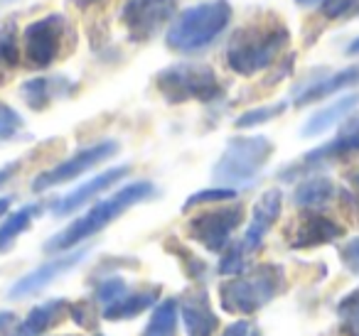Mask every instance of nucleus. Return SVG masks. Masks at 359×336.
<instances>
[{
    "label": "nucleus",
    "instance_id": "f257e3e1",
    "mask_svg": "<svg viewBox=\"0 0 359 336\" xmlns=\"http://www.w3.org/2000/svg\"><path fill=\"white\" fill-rule=\"evenodd\" d=\"M290 45V30L280 18L264 15L241 25L224 50V62L234 74L256 76L271 69Z\"/></svg>",
    "mask_w": 359,
    "mask_h": 336
},
{
    "label": "nucleus",
    "instance_id": "f03ea898",
    "mask_svg": "<svg viewBox=\"0 0 359 336\" xmlns=\"http://www.w3.org/2000/svg\"><path fill=\"white\" fill-rule=\"evenodd\" d=\"M155 194H158V189H155V184L148 182V179L130 182V184H126V187L116 189L111 197L96 202L89 211L81 214L79 218H74V221H72L67 228H62L60 233H55V236L45 243V253H69V251H74L76 246H81V243L89 241L91 236L101 233L106 226H111V223H114L118 216H123L130 206L148 202V199H153Z\"/></svg>",
    "mask_w": 359,
    "mask_h": 336
},
{
    "label": "nucleus",
    "instance_id": "7ed1b4c3",
    "mask_svg": "<svg viewBox=\"0 0 359 336\" xmlns=\"http://www.w3.org/2000/svg\"><path fill=\"white\" fill-rule=\"evenodd\" d=\"M234 8L229 0H207L177 13L165 32V47L177 55H200L210 50L231 25Z\"/></svg>",
    "mask_w": 359,
    "mask_h": 336
},
{
    "label": "nucleus",
    "instance_id": "20e7f679",
    "mask_svg": "<svg viewBox=\"0 0 359 336\" xmlns=\"http://www.w3.org/2000/svg\"><path fill=\"white\" fill-rule=\"evenodd\" d=\"M288 282L285 270L276 262H261L246 275H236L219 285V302L222 309L229 314L251 316L264 309L271 300L283 295Z\"/></svg>",
    "mask_w": 359,
    "mask_h": 336
},
{
    "label": "nucleus",
    "instance_id": "39448f33",
    "mask_svg": "<svg viewBox=\"0 0 359 336\" xmlns=\"http://www.w3.org/2000/svg\"><path fill=\"white\" fill-rule=\"evenodd\" d=\"M273 150L266 135H234L212 167V177L219 187H249L273 158Z\"/></svg>",
    "mask_w": 359,
    "mask_h": 336
},
{
    "label": "nucleus",
    "instance_id": "423d86ee",
    "mask_svg": "<svg viewBox=\"0 0 359 336\" xmlns=\"http://www.w3.org/2000/svg\"><path fill=\"white\" fill-rule=\"evenodd\" d=\"M155 89L170 106L200 101V104H215L224 96L217 71L210 64L197 62H177L155 74Z\"/></svg>",
    "mask_w": 359,
    "mask_h": 336
},
{
    "label": "nucleus",
    "instance_id": "0eeeda50",
    "mask_svg": "<svg viewBox=\"0 0 359 336\" xmlns=\"http://www.w3.org/2000/svg\"><path fill=\"white\" fill-rule=\"evenodd\" d=\"M67 40L72 37V25L62 13H50L32 20L20 32L22 62L30 69H50L60 57H65Z\"/></svg>",
    "mask_w": 359,
    "mask_h": 336
},
{
    "label": "nucleus",
    "instance_id": "6e6552de",
    "mask_svg": "<svg viewBox=\"0 0 359 336\" xmlns=\"http://www.w3.org/2000/svg\"><path fill=\"white\" fill-rule=\"evenodd\" d=\"M177 13V0H126L121 8V25L135 45L155 40Z\"/></svg>",
    "mask_w": 359,
    "mask_h": 336
},
{
    "label": "nucleus",
    "instance_id": "1a4fd4ad",
    "mask_svg": "<svg viewBox=\"0 0 359 336\" xmlns=\"http://www.w3.org/2000/svg\"><path fill=\"white\" fill-rule=\"evenodd\" d=\"M244 221L241 204H222L217 209H207L187 221V236L205 246L210 253H224L231 246V236Z\"/></svg>",
    "mask_w": 359,
    "mask_h": 336
},
{
    "label": "nucleus",
    "instance_id": "9d476101",
    "mask_svg": "<svg viewBox=\"0 0 359 336\" xmlns=\"http://www.w3.org/2000/svg\"><path fill=\"white\" fill-rule=\"evenodd\" d=\"M118 150H121V145L116 143V140H99V143H94V145H86V148L76 150L72 158L62 160L60 164H55V167L37 174V177L32 179V192L40 194L52 187H60V184L72 182V179L89 172V169L99 167V164L106 162V160L116 158Z\"/></svg>",
    "mask_w": 359,
    "mask_h": 336
},
{
    "label": "nucleus",
    "instance_id": "9b49d317",
    "mask_svg": "<svg viewBox=\"0 0 359 336\" xmlns=\"http://www.w3.org/2000/svg\"><path fill=\"white\" fill-rule=\"evenodd\" d=\"M357 153H359V113L349 115L332 140H327V143H323L320 148L305 153L303 158H300V162L285 167L283 172H280V179L293 182L298 174H308V172H313V169L323 167V164L349 158V155H357Z\"/></svg>",
    "mask_w": 359,
    "mask_h": 336
},
{
    "label": "nucleus",
    "instance_id": "f8f14e48",
    "mask_svg": "<svg viewBox=\"0 0 359 336\" xmlns=\"http://www.w3.org/2000/svg\"><path fill=\"white\" fill-rule=\"evenodd\" d=\"M344 236V228L337 221L320 211H303L285 226V241L293 251H308L325 243H332Z\"/></svg>",
    "mask_w": 359,
    "mask_h": 336
},
{
    "label": "nucleus",
    "instance_id": "ddd939ff",
    "mask_svg": "<svg viewBox=\"0 0 359 336\" xmlns=\"http://www.w3.org/2000/svg\"><path fill=\"white\" fill-rule=\"evenodd\" d=\"M86 255H89L86 248H74V251H69V253H60L57 258L42 262V265H37L35 270H30L27 275H22L20 280L11 287L8 295H11L13 300H22V297L35 295V292L45 290L47 285H52L60 275H65V272H69L72 267L79 265Z\"/></svg>",
    "mask_w": 359,
    "mask_h": 336
},
{
    "label": "nucleus",
    "instance_id": "4468645a",
    "mask_svg": "<svg viewBox=\"0 0 359 336\" xmlns=\"http://www.w3.org/2000/svg\"><path fill=\"white\" fill-rule=\"evenodd\" d=\"M130 174V164H118V167H109L101 174L91 177L89 182H81L76 189H72L69 194L60 197L55 204H52V214L55 216H69V214L79 211L84 204H89L94 197H99L101 192L111 189L114 184H118L121 179H126Z\"/></svg>",
    "mask_w": 359,
    "mask_h": 336
},
{
    "label": "nucleus",
    "instance_id": "2eb2a0df",
    "mask_svg": "<svg viewBox=\"0 0 359 336\" xmlns=\"http://www.w3.org/2000/svg\"><path fill=\"white\" fill-rule=\"evenodd\" d=\"M177 309L187 336H215L219 329V319L212 309L210 295L200 287L182 292V297L177 300Z\"/></svg>",
    "mask_w": 359,
    "mask_h": 336
},
{
    "label": "nucleus",
    "instance_id": "dca6fc26",
    "mask_svg": "<svg viewBox=\"0 0 359 336\" xmlns=\"http://www.w3.org/2000/svg\"><path fill=\"white\" fill-rule=\"evenodd\" d=\"M79 91V84L69 76H35V79L22 81L20 99L30 111H47L55 101H65Z\"/></svg>",
    "mask_w": 359,
    "mask_h": 336
},
{
    "label": "nucleus",
    "instance_id": "f3484780",
    "mask_svg": "<svg viewBox=\"0 0 359 336\" xmlns=\"http://www.w3.org/2000/svg\"><path fill=\"white\" fill-rule=\"evenodd\" d=\"M280 209H283V192H280V189H266L259 197V202L254 204L251 221H249V226H246L244 238H241V246L246 248V253L256 251V248L264 243L266 233L278 221Z\"/></svg>",
    "mask_w": 359,
    "mask_h": 336
},
{
    "label": "nucleus",
    "instance_id": "a211bd4d",
    "mask_svg": "<svg viewBox=\"0 0 359 336\" xmlns=\"http://www.w3.org/2000/svg\"><path fill=\"white\" fill-rule=\"evenodd\" d=\"M359 86V64H352L347 69H339L330 76H323L318 81H310V84H303L298 91H295V99L293 104L298 108L310 104H318V101H325L327 96H334L337 91L344 89H354Z\"/></svg>",
    "mask_w": 359,
    "mask_h": 336
},
{
    "label": "nucleus",
    "instance_id": "6ab92c4d",
    "mask_svg": "<svg viewBox=\"0 0 359 336\" xmlns=\"http://www.w3.org/2000/svg\"><path fill=\"white\" fill-rule=\"evenodd\" d=\"M357 108H359V91H357V94L339 96V99L332 101L330 106L315 111V113L303 123V128H300V135H303V138H318V135L332 130L334 125H339L342 120H347Z\"/></svg>",
    "mask_w": 359,
    "mask_h": 336
},
{
    "label": "nucleus",
    "instance_id": "aec40b11",
    "mask_svg": "<svg viewBox=\"0 0 359 336\" xmlns=\"http://www.w3.org/2000/svg\"><path fill=\"white\" fill-rule=\"evenodd\" d=\"M65 316H69V302L47 300L27 312L25 319L18 324V329L13 336H42L50 329H55L57 324H62Z\"/></svg>",
    "mask_w": 359,
    "mask_h": 336
},
{
    "label": "nucleus",
    "instance_id": "412c9836",
    "mask_svg": "<svg viewBox=\"0 0 359 336\" xmlns=\"http://www.w3.org/2000/svg\"><path fill=\"white\" fill-rule=\"evenodd\" d=\"M337 184L330 177H308L295 187L293 192V204L300 206L303 211H320L327 204H332L337 199Z\"/></svg>",
    "mask_w": 359,
    "mask_h": 336
},
{
    "label": "nucleus",
    "instance_id": "4be33fe9",
    "mask_svg": "<svg viewBox=\"0 0 359 336\" xmlns=\"http://www.w3.org/2000/svg\"><path fill=\"white\" fill-rule=\"evenodd\" d=\"M158 300H160V287L158 285L143 287V290H138V292H126L118 302L104 307L101 316H104V319H109V321L133 319V316H138L140 312L150 309V307H153Z\"/></svg>",
    "mask_w": 359,
    "mask_h": 336
},
{
    "label": "nucleus",
    "instance_id": "5701e85b",
    "mask_svg": "<svg viewBox=\"0 0 359 336\" xmlns=\"http://www.w3.org/2000/svg\"><path fill=\"white\" fill-rule=\"evenodd\" d=\"M37 214H40V206H37V204H27V206L18 209L11 216L3 218V223H0V253L11 251L13 243L18 241V236L25 233L27 228L32 226V218H35Z\"/></svg>",
    "mask_w": 359,
    "mask_h": 336
},
{
    "label": "nucleus",
    "instance_id": "b1692460",
    "mask_svg": "<svg viewBox=\"0 0 359 336\" xmlns=\"http://www.w3.org/2000/svg\"><path fill=\"white\" fill-rule=\"evenodd\" d=\"M177 319H180L177 300H163L153 309L148 326H145L140 336H175L177 334Z\"/></svg>",
    "mask_w": 359,
    "mask_h": 336
},
{
    "label": "nucleus",
    "instance_id": "393cba45",
    "mask_svg": "<svg viewBox=\"0 0 359 336\" xmlns=\"http://www.w3.org/2000/svg\"><path fill=\"white\" fill-rule=\"evenodd\" d=\"M20 64V27L15 20L0 22V69H15Z\"/></svg>",
    "mask_w": 359,
    "mask_h": 336
},
{
    "label": "nucleus",
    "instance_id": "a878e982",
    "mask_svg": "<svg viewBox=\"0 0 359 336\" xmlns=\"http://www.w3.org/2000/svg\"><path fill=\"white\" fill-rule=\"evenodd\" d=\"M165 251L172 253V255L177 258V262L182 265V270H185V275L190 277V280L202 282L207 277V262L202 260L200 255H195L190 248H185L182 243L175 241V238H168V241H165Z\"/></svg>",
    "mask_w": 359,
    "mask_h": 336
},
{
    "label": "nucleus",
    "instance_id": "bb28decb",
    "mask_svg": "<svg viewBox=\"0 0 359 336\" xmlns=\"http://www.w3.org/2000/svg\"><path fill=\"white\" fill-rule=\"evenodd\" d=\"M337 336H359V287L337 302Z\"/></svg>",
    "mask_w": 359,
    "mask_h": 336
},
{
    "label": "nucleus",
    "instance_id": "cd10ccee",
    "mask_svg": "<svg viewBox=\"0 0 359 336\" xmlns=\"http://www.w3.org/2000/svg\"><path fill=\"white\" fill-rule=\"evenodd\" d=\"M285 108H288V104H285V101H278V104H271V106H259V108H249L234 120V125L239 130L256 128V125H264V123H269V120L283 115Z\"/></svg>",
    "mask_w": 359,
    "mask_h": 336
},
{
    "label": "nucleus",
    "instance_id": "c85d7f7f",
    "mask_svg": "<svg viewBox=\"0 0 359 336\" xmlns=\"http://www.w3.org/2000/svg\"><path fill=\"white\" fill-rule=\"evenodd\" d=\"M236 199V189L229 187H212V189H200V192L190 194L187 202L182 204V211H192L197 206H210V204H224V202H234Z\"/></svg>",
    "mask_w": 359,
    "mask_h": 336
},
{
    "label": "nucleus",
    "instance_id": "c756f323",
    "mask_svg": "<svg viewBox=\"0 0 359 336\" xmlns=\"http://www.w3.org/2000/svg\"><path fill=\"white\" fill-rule=\"evenodd\" d=\"M126 292H128V285H126L123 277H118V275L106 277V280H101L99 285H96L94 302H96V304L109 307V304H114V302H118L121 297L126 295Z\"/></svg>",
    "mask_w": 359,
    "mask_h": 336
},
{
    "label": "nucleus",
    "instance_id": "7c9ffc66",
    "mask_svg": "<svg viewBox=\"0 0 359 336\" xmlns=\"http://www.w3.org/2000/svg\"><path fill=\"white\" fill-rule=\"evenodd\" d=\"M320 15L327 20H354L359 18V0H323Z\"/></svg>",
    "mask_w": 359,
    "mask_h": 336
},
{
    "label": "nucleus",
    "instance_id": "2f4dec72",
    "mask_svg": "<svg viewBox=\"0 0 359 336\" xmlns=\"http://www.w3.org/2000/svg\"><path fill=\"white\" fill-rule=\"evenodd\" d=\"M25 128V120L18 113L13 106L3 104L0 101V143H8V140H15L18 135Z\"/></svg>",
    "mask_w": 359,
    "mask_h": 336
},
{
    "label": "nucleus",
    "instance_id": "473e14b6",
    "mask_svg": "<svg viewBox=\"0 0 359 336\" xmlns=\"http://www.w3.org/2000/svg\"><path fill=\"white\" fill-rule=\"evenodd\" d=\"M244 258H246V248L241 243H231L219 260V272L222 275H241L246 267Z\"/></svg>",
    "mask_w": 359,
    "mask_h": 336
},
{
    "label": "nucleus",
    "instance_id": "72a5a7b5",
    "mask_svg": "<svg viewBox=\"0 0 359 336\" xmlns=\"http://www.w3.org/2000/svg\"><path fill=\"white\" fill-rule=\"evenodd\" d=\"M69 316L81 326V329H94L96 319H101V314L96 312L94 302H69Z\"/></svg>",
    "mask_w": 359,
    "mask_h": 336
},
{
    "label": "nucleus",
    "instance_id": "f704fd0d",
    "mask_svg": "<svg viewBox=\"0 0 359 336\" xmlns=\"http://www.w3.org/2000/svg\"><path fill=\"white\" fill-rule=\"evenodd\" d=\"M339 258H342V265L347 267L352 275L359 277V236H354L352 241L339 246Z\"/></svg>",
    "mask_w": 359,
    "mask_h": 336
},
{
    "label": "nucleus",
    "instance_id": "c9c22d12",
    "mask_svg": "<svg viewBox=\"0 0 359 336\" xmlns=\"http://www.w3.org/2000/svg\"><path fill=\"white\" fill-rule=\"evenodd\" d=\"M219 336H256V329L249 319H236V321H231Z\"/></svg>",
    "mask_w": 359,
    "mask_h": 336
},
{
    "label": "nucleus",
    "instance_id": "e433bc0d",
    "mask_svg": "<svg viewBox=\"0 0 359 336\" xmlns=\"http://www.w3.org/2000/svg\"><path fill=\"white\" fill-rule=\"evenodd\" d=\"M20 160H13V162H8L6 167H0V187H3V184L6 182H11L13 177H15V172L18 169H20Z\"/></svg>",
    "mask_w": 359,
    "mask_h": 336
},
{
    "label": "nucleus",
    "instance_id": "4c0bfd02",
    "mask_svg": "<svg viewBox=\"0 0 359 336\" xmlns=\"http://www.w3.org/2000/svg\"><path fill=\"white\" fill-rule=\"evenodd\" d=\"M13 319H15V314H13V312H0V331L8 329V326L13 324Z\"/></svg>",
    "mask_w": 359,
    "mask_h": 336
},
{
    "label": "nucleus",
    "instance_id": "58836bf2",
    "mask_svg": "<svg viewBox=\"0 0 359 336\" xmlns=\"http://www.w3.org/2000/svg\"><path fill=\"white\" fill-rule=\"evenodd\" d=\"M347 55H349V57H357V55H359V37H354V40L349 42V47H347Z\"/></svg>",
    "mask_w": 359,
    "mask_h": 336
},
{
    "label": "nucleus",
    "instance_id": "ea45409f",
    "mask_svg": "<svg viewBox=\"0 0 359 336\" xmlns=\"http://www.w3.org/2000/svg\"><path fill=\"white\" fill-rule=\"evenodd\" d=\"M347 179L352 182V187L359 192V169H354V172H347Z\"/></svg>",
    "mask_w": 359,
    "mask_h": 336
},
{
    "label": "nucleus",
    "instance_id": "a19ab883",
    "mask_svg": "<svg viewBox=\"0 0 359 336\" xmlns=\"http://www.w3.org/2000/svg\"><path fill=\"white\" fill-rule=\"evenodd\" d=\"M293 3L300 8H313V6H318V3H323V0H293Z\"/></svg>",
    "mask_w": 359,
    "mask_h": 336
},
{
    "label": "nucleus",
    "instance_id": "79ce46f5",
    "mask_svg": "<svg viewBox=\"0 0 359 336\" xmlns=\"http://www.w3.org/2000/svg\"><path fill=\"white\" fill-rule=\"evenodd\" d=\"M69 3L76 8H89V6H94V3H99V0H69Z\"/></svg>",
    "mask_w": 359,
    "mask_h": 336
},
{
    "label": "nucleus",
    "instance_id": "37998d69",
    "mask_svg": "<svg viewBox=\"0 0 359 336\" xmlns=\"http://www.w3.org/2000/svg\"><path fill=\"white\" fill-rule=\"evenodd\" d=\"M11 202H13V197H3V199H0V214H6V211H8Z\"/></svg>",
    "mask_w": 359,
    "mask_h": 336
},
{
    "label": "nucleus",
    "instance_id": "c03bdc74",
    "mask_svg": "<svg viewBox=\"0 0 359 336\" xmlns=\"http://www.w3.org/2000/svg\"><path fill=\"white\" fill-rule=\"evenodd\" d=\"M0 3H13V0H0Z\"/></svg>",
    "mask_w": 359,
    "mask_h": 336
}]
</instances>
